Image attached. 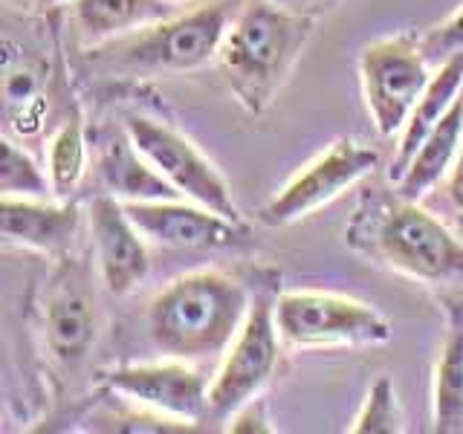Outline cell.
<instances>
[{
  "instance_id": "obj_25",
  "label": "cell",
  "mask_w": 463,
  "mask_h": 434,
  "mask_svg": "<svg viewBox=\"0 0 463 434\" xmlns=\"http://www.w3.org/2000/svg\"><path fill=\"white\" fill-rule=\"evenodd\" d=\"M269 423V417H267V409H264V402L260 400H252V402H246L241 411H235L229 417V431H258V434H264V431H272Z\"/></svg>"
},
{
  "instance_id": "obj_27",
  "label": "cell",
  "mask_w": 463,
  "mask_h": 434,
  "mask_svg": "<svg viewBox=\"0 0 463 434\" xmlns=\"http://www.w3.org/2000/svg\"><path fill=\"white\" fill-rule=\"evenodd\" d=\"M174 4H177V0H174Z\"/></svg>"
},
{
  "instance_id": "obj_9",
  "label": "cell",
  "mask_w": 463,
  "mask_h": 434,
  "mask_svg": "<svg viewBox=\"0 0 463 434\" xmlns=\"http://www.w3.org/2000/svg\"><path fill=\"white\" fill-rule=\"evenodd\" d=\"M380 165V151L368 148L351 137H342L330 145L325 154H318L310 165H304L264 209L258 212V221L279 229L301 221L316 209L327 206L330 200L345 194L359 180H365Z\"/></svg>"
},
{
  "instance_id": "obj_10",
  "label": "cell",
  "mask_w": 463,
  "mask_h": 434,
  "mask_svg": "<svg viewBox=\"0 0 463 434\" xmlns=\"http://www.w3.org/2000/svg\"><path fill=\"white\" fill-rule=\"evenodd\" d=\"M113 394L128 397L142 411H154L180 423H209V385L206 376L188 365V359L142 362L105 373Z\"/></svg>"
},
{
  "instance_id": "obj_19",
  "label": "cell",
  "mask_w": 463,
  "mask_h": 434,
  "mask_svg": "<svg viewBox=\"0 0 463 434\" xmlns=\"http://www.w3.org/2000/svg\"><path fill=\"white\" fill-rule=\"evenodd\" d=\"M177 14L174 0H72V18L93 43L119 38Z\"/></svg>"
},
{
  "instance_id": "obj_20",
  "label": "cell",
  "mask_w": 463,
  "mask_h": 434,
  "mask_svg": "<svg viewBox=\"0 0 463 434\" xmlns=\"http://www.w3.org/2000/svg\"><path fill=\"white\" fill-rule=\"evenodd\" d=\"M84 165H87L84 127H81L79 116H72V119H67L61 127H58V134L50 142L47 171H50L52 194L70 197V192H76V185L84 177Z\"/></svg>"
},
{
  "instance_id": "obj_5",
  "label": "cell",
  "mask_w": 463,
  "mask_h": 434,
  "mask_svg": "<svg viewBox=\"0 0 463 434\" xmlns=\"http://www.w3.org/2000/svg\"><path fill=\"white\" fill-rule=\"evenodd\" d=\"M275 322L287 344L293 347H365L391 342L388 318L365 301L289 289L275 298Z\"/></svg>"
},
{
  "instance_id": "obj_26",
  "label": "cell",
  "mask_w": 463,
  "mask_h": 434,
  "mask_svg": "<svg viewBox=\"0 0 463 434\" xmlns=\"http://www.w3.org/2000/svg\"><path fill=\"white\" fill-rule=\"evenodd\" d=\"M446 197L458 212H463V142H460V151H458L452 171L446 174Z\"/></svg>"
},
{
  "instance_id": "obj_17",
  "label": "cell",
  "mask_w": 463,
  "mask_h": 434,
  "mask_svg": "<svg viewBox=\"0 0 463 434\" xmlns=\"http://www.w3.org/2000/svg\"><path fill=\"white\" fill-rule=\"evenodd\" d=\"M431 420L434 431H463V296L446 298V336L434 365Z\"/></svg>"
},
{
  "instance_id": "obj_1",
  "label": "cell",
  "mask_w": 463,
  "mask_h": 434,
  "mask_svg": "<svg viewBox=\"0 0 463 434\" xmlns=\"http://www.w3.org/2000/svg\"><path fill=\"white\" fill-rule=\"evenodd\" d=\"M347 246L385 269L423 284L463 281V241L417 200L373 188L345 229Z\"/></svg>"
},
{
  "instance_id": "obj_23",
  "label": "cell",
  "mask_w": 463,
  "mask_h": 434,
  "mask_svg": "<svg viewBox=\"0 0 463 434\" xmlns=\"http://www.w3.org/2000/svg\"><path fill=\"white\" fill-rule=\"evenodd\" d=\"M420 50L429 58V64H440L449 55L463 52V6L455 14H449L443 24L429 29L420 41Z\"/></svg>"
},
{
  "instance_id": "obj_22",
  "label": "cell",
  "mask_w": 463,
  "mask_h": 434,
  "mask_svg": "<svg viewBox=\"0 0 463 434\" xmlns=\"http://www.w3.org/2000/svg\"><path fill=\"white\" fill-rule=\"evenodd\" d=\"M354 434H400L402 417L397 405V388L391 376H380L365 394V402L351 426Z\"/></svg>"
},
{
  "instance_id": "obj_13",
  "label": "cell",
  "mask_w": 463,
  "mask_h": 434,
  "mask_svg": "<svg viewBox=\"0 0 463 434\" xmlns=\"http://www.w3.org/2000/svg\"><path fill=\"white\" fill-rule=\"evenodd\" d=\"M87 223H90L93 252L101 284L110 296L125 298L148 278L151 258L139 226L130 221L125 203L108 192H101L87 206Z\"/></svg>"
},
{
  "instance_id": "obj_24",
  "label": "cell",
  "mask_w": 463,
  "mask_h": 434,
  "mask_svg": "<svg viewBox=\"0 0 463 434\" xmlns=\"http://www.w3.org/2000/svg\"><path fill=\"white\" fill-rule=\"evenodd\" d=\"M38 87H41V81H38V76L29 67H12V64H6V79H4L6 113L9 116H14V113L24 116V108L35 101Z\"/></svg>"
},
{
  "instance_id": "obj_8",
  "label": "cell",
  "mask_w": 463,
  "mask_h": 434,
  "mask_svg": "<svg viewBox=\"0 0 463 434\" xmlns=\"http://www.w3.org/2000/svg\"><path fill=\"white\" fill-rule=\"evenodd\" d=\"M122 127L128 130V137L134 139L137 151L148 159L185 200H194L217 214L241 221V212L235 206V200H232L223 174L183 134H177V130L165 122H156L151 116H139V113H128Z\"/></svg>"
},
{
  "instance_id": "obj_15",
  "label": "cell",
  "mask_w": 463,
  "mask_h": 434,
  "mask_svg": "<svg viewBox=\"0 0 463 434\" xmlns=\"http://www.w3.org/2000/svg\"><path fill=\"white\" fill-rule=\"evenodd\" d=\"M99 180L105 192L119 197L122 203H139V200H180L183 194L174 188L163 174H159L148 159H145L128 130H110L99 139V156H96Z\"/></svg>"
},
{
  "instance_id": "obj_16",
  "label": "cell",
  "mask_w": 463,
  "mask_h": 434,
  "mask_svg": "<svg viewBox=\"0 0 463 434\" xmlns=\"http://www.w3.org/2000/svg\"><path fill=\"white\" fill-rule=\"evenodd\" d=\"M460 90H463V52L449 55L446 61L438 64V70L431 72V79L426 84L423 96H420V101L414 105L409 122H405L402 130L397 134V151H394V159H391V168H388L391 183H397L402 174L409 171L411 159L420 151V145L426 142L431 127L443 119V113L452 108V101L458 99Z\"/></svg>"
},
{
  "instance_id": "obj_7",
  "label": "cell",
  "mask_w": 463,
  "mask_h": 434,
  "mask_svg": "<svg viewBox=\"0 0 463 434\" xmlns=\"http://www.w3.org/2000/svg\"><path fill=\"white\" fill-rule=\"evenodd\" d=\"M359 79L376 134L394 137L409 122L414 105L431 79L429 58L420 50V41L405 35L385 38L362 50Z\"/></svg>"
},
{
  "instance_id": "obj_6",
  "label": "cell",
  "mask_w": 463,
  "mask_h": 434,
  "mask_svg": "<svg viewBox=\"0 0 463 434\" xmlns=\"http://www.w3.org/2000/svg\"><path fill=\"white\" fill-rule=\"evenodd\" d=\"M275 298L272 293H258L250 301V310L232 339L223 356V365L209 385V420H229L246 402L258 400L281 359V333L275 322Z\"/></svg>"
},
{
  "instance_id": "obj_2",
  "label": "cell",
  "mask_w": 463,
  "mask_h": 434,
  "mask_svg": "<svg viewBox=\"0 0 463 434\" xmlns=\"http://www.w3.org/2000/svg\"><path fill=\"white\" fill-rule=\"evenodd\" d=\"M316 18L281 0H246L235 12L217 61L246 113H264L313 38Z\"/></svg>"
},
{
  "instance_id": "obj_18",
  "label": "cell",
  "mask_w": 463,
  "mask_h": 434,
  "mask_svg": "<svg viewBox=\"0 0 463 434\" xmlns=\"http://www.w3.org/2000/svg\"><path fill=\"white\" fill-rule=\"evenodd\" d=\"M463 142V90L452 101V108L443 113V119L431 127L426 142L420 145L409 171L394 183V188L409 200H420L429 188L438 185L452 171L458 151Z\"/></svg>"
},
{
  "instance_id": "obj_14",
  "label": "cell",
  "mask_w": 463,
  "mask_h": 434,
  "mask_svg": "<svg viewBox=\"0 0 463 434\" xmlns=\"http://www.w3.org/2000/svg\"><path fill=\"white\" fill-rule=\"evenodd\" d=\"M81 223L79 203H47L43 197L0 200V231L24 250L64 255Z\"/></svg>"
},
{
  "instance_id": "obj_11",
  "label": "cell",
  "mask_w": 463,
  "mask_h": 434,
  "mask_svg": "<svg viewBox=\"0 0 463 434\" xmlns=\"http://www.w3.org/2000/svg\"><path fill=\"white\" fill-rule=\"evenodd\" d=\"M130 221L148 241L188 252L238 250L250 241V229L241 221L217 214L194 200H139L125 203Z\"/></svg>"
},
{
  "instance_id": "obj_12",
  "label": "cell",
  "mask_w": 463,
  "mask_h": 434,
  "mask_svg": "<svg viewBox=\"0 0 463 434\" xmlns=\"http://www.w3.org/2000/svg\"><path fill=\"white\" fill-rule=\"evenodd\" d=\"M41 333L61 368H76L96 342V296L87 272L64 258L52 272L41 307Z\"/></svg>"
},
{
  "instance_id": "obj_28",
  "label": "cell",
  "mask_w": 463,
  "mask_h": 434,
  "mask_svg": "<svg viewBox=\"0 0 463 434\" xmlns=\"http://www.w3.org/2000/svg\"><path fill=\"white\" fill-rule=\"evenodd\" d=\"M281 4H284V0H281Z\"/></svg>"
},
{
  "instance_id": "obj_3",
  "label": "cell",
  "mask_w": 463,
  "mask_h": 434,
  "mask_svg": "<svg viewBox=\"0 0 463 434\" xmlns=\"http://www.w3.org/2000/svg\"><path fill=\"white\" fill-rule=\"evenodd\" d=\"M246 287L217 269L174 278L148 304V333L156 351L174 359L226 354L250 310Z\"/></svg>"
},
{
  "instance_id": "obj_4",
  "label": "cell",
  "mask_w": 463,
  "mask_h": 434,
  "mask_svg": "<svg viewBox=\"0 0 463 434\" xmlns=\"http://www.w3.org/2000/svg\"><path fill=\"white\" fill-rule=\"evenodd\" d=\"M238 0H203L194 9L148 24L90 50L93 61L128 72H188L214 61L226 29L238 12Z\"/></svg>"
},
{
  "instance_id": "obj_21",
  "label": "cell",
  "mask_w": 463,
  "mask_h": 434,
  "mask_svg": "<svg viewBox=\"0 0 463 434\" xmlns=\"http://www.w3.org/2000/svg\"><path fill=\"white\" fill-rule=\"evenodd\" d=\"M0 192L4 197H47L52 192L47 174L12 139L0 142Z\"/></svg>"
}]
</instances>
